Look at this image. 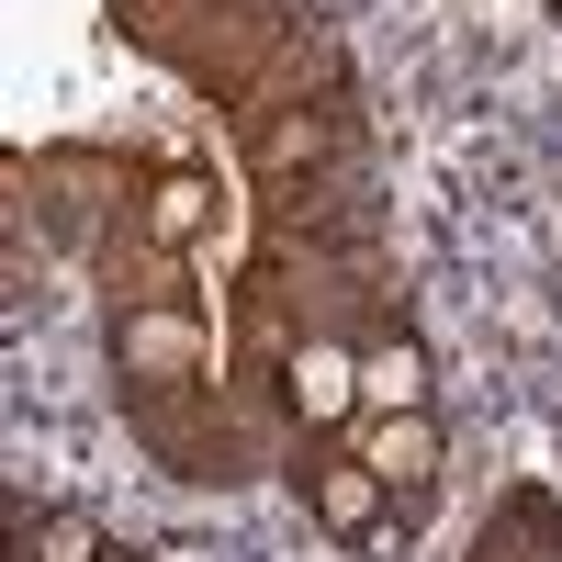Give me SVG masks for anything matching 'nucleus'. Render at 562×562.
<instances>
[{
    "label": "nucleus",
    "mask_w": 562,
    "mask_h": 562,
    "mask_svg": "<svg viewBox=\"0 0 562 562\" xmlns=\"http://www.w3.org/2000/svg\"><path fill=\"white\" fill-rule=\"evenodd\" d=\"M102 562H147V551H102Z\"/></svg>",
    "instance_id": "6"
},
{
    "label": "nucleus",
    "mask_w": 562,
    "mask_h": 562,
    "mask_svg": "<svg viewBox=\"0 0 562 562\" xmlns=\"http://www.w3.org/2000/svg\"><path fill=\"white\" fill-rule=\"evenodd\" d=\"M281 405H293L304 428H338V416H360V349L304 338L293 360H281Z\"/></svg>",
    "instance_id": "1"
},
{
    "label": "nucleus",
    "mask_w": 562,
    "mask_h": 562,
    "mask_svg": "<svg viewBox=\"0 0 562 562\" xmlns=\"http://www.w3.org/2000/svg\"><path fill=\"white\" fill-rule=\"evenodd\" d=\"M383 473H371V461H326V473H315V518L326 529H338V540H371V518H383Z\"/></svg>",
    "instance_id": "4"
},
{
    "label": "nucleus",
    "mask_w": 562,
    "mask_h": 562,
    "mask_svg": "<svg viewBox=\"0 0 562 562\" xmlns=\"http://www.w3.org/2000/svg\"><path fill=\"white\" fill-rule=\"evenodd\" d=\"M428 405V349L405 338V326H383V338L360 349V416H416Z\"/></svg>",
    "instance_id": "3"
},
{
    "label": "nucleus",
    "mask_w": 562,
    "mask_h": 562,
    "mask_svg": "<svg viewBox=\"0 0 562 562\" xmlns=\"http://www.w3.org/2000/svg\"><path fill=\"white\" fill-rule=\"evenodd\" d=\"M360 461H371V473H383V484H394V495L416 506V495L439 484V416H428V405H416V416H371Z\"/></svg>",
    "instance_id": "2"
},
{
    "label": "nucleus",
    "mask_w": 562,
    "mask_h": 562,
    "mask_svg": "<svg viewBox=\"0 0 562 562\" xmlns=\"http://www.w3.org/2000/svg\"><path fill=\"white\" fill-rule=\"evenodd\" d=\"M203 214H214V192H203L192 169H180V180H158V237H180V248H192V237H203Z\"/></svg>",
    "instance_id": "5"
}]
</instances>
